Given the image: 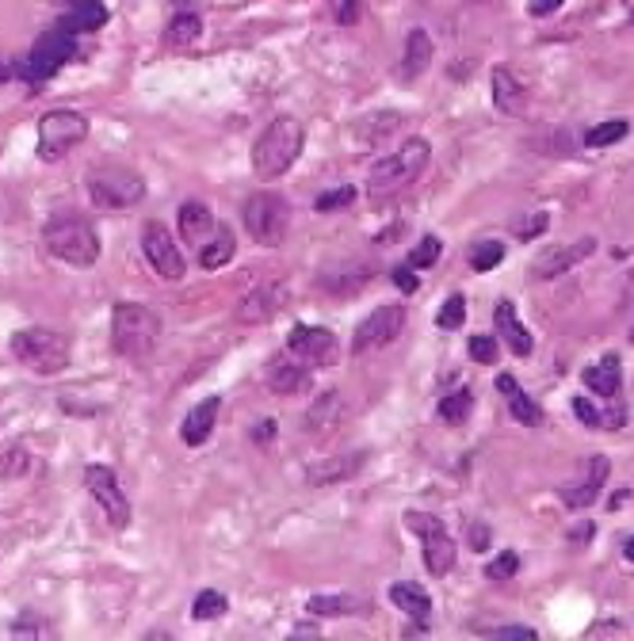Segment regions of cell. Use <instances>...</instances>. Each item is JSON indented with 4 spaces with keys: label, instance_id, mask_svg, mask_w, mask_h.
Here are the masks:
<instances>
[{
    "label": "cell",
    "instance_id": "cell-8",
    "mask_svg": "<svg viewBox=\"0 0 634 641\" xmlns=\"http://www.w3.org/2000/svg\"><path fill=\"white\" fill-rule=\"evenodd\" d=\"M88 138V119L77 111H46L38 119V157L62 160L74 146Z\"/></svg>",
    "mask_w": 634,
    "mask_h": 641
},
{
    "label": "cell",
    "instance_id": "cell-49",
    "mask_svg": "<svg viewBox=\"0 0 634 641\" xmlns=\"http://www.w3.org/2000/svg\"><path fill=\"white\" fill-rule=\"evenodd\" d=\"M12 634H51V627L46 622H15Z\"/></svg>",
    "mask_w": 634,
    "mask_h": 641
},
{
    "label": "cell",
    "instance_id": "cell-14",
    "mask_svg": "<svg viewBox=\"0 0 634 641\" xmlns=\"http://www.w3.org/2000/svg\"><path fill=\"white\" fill-rule=\"evenodd\" d=\"M287 351H291L299 363L307 367H333L341 359V344L329 328H314V325H294V333L287 336Z\"/></svg>",
    "mask_w": 634,
    "mask_h": 641
},
{
    "label": "cell",
    "instance_id": "cell-47",
    "mask_svg": "<svg viewBox=\"0 0 634 641\" xmlns=\"http://www.w3.org/2000/svg\"><path fill=\"white\" fill-rule=\"evenodd\" d=\"M561 4H566V0H532V4H527V12H532V15H550V12H558Z\"/></svg>",
    "mask_w": 634,
    "mask_h": 641
},
{
    "label": "cell",
    "instance_id": "cell-42",
    "mask_svg": "<svg viewBox=\"0 0 634 641\" xmlns=\"http://www.w3.org/2000/svg\"><path fill=\"white\" fill-rule=\"evenodd\" d=\"M321 4L333 12V20L336 23H344V27H352V23L359 20V4L356 0H321Z\"/></svg>",
    "mask_w": 634,
    "mask_h": 641
},
{
    "label": "cell",
    "instance_id": "cell-2",
    "mask_svg": "<svg viewBox=\"0 0 634 641\" xmlns=\"http://www.w3.org/2000/svg\"><path fill=\"white\" fill-rule=\"evenodd\" d=\"M43 245L54 260L69 263V268H92L100 260V237H96L92 222L80 214H54L43 226Z\"/></svg>",
    "mask_w": 634,
    "mask_h": 641
},
{
    "label": "cell",
    "instance_id": "cell-45",
    "mask_svg": "<svg viewBox=\"0 0 634 641\" xmlns=\"http://www.w3.org/2000/svg\"><path fill=\"white\" fill-rule=\"evenodd\" d=\"M550 226V218H547V214H535V218H524V222H520V226H516V234L520 237H524V240H532V237H540L543 234V229H547Z\"/></svg>",
    "mask_w": 634,
    "mask_h": 641
},
{
    "label": "cell",
    "instance_id": "cell-51",
    "mask_svg": "<svg viewBox=\"0 0 634 641\" xmlns=\"http://www.w3.org/2000/svg\"><path fill=\"white\" fill-rule=\"evenodd\" d=\"M4 80H12V66H8V61L0 58V85H4Z\"/></svg>",
    "mask_w": 634,
    "mask_h": 641
},
{
    "label": "cell",
    "instance_id": "cell-23",
    "mask_svg": "<svg viewBox=\"0 0 634 641\" xmlns=\"http://www.w3.org/2000/svg\"><path fill=\"white\" fill-rule=\"evenodd\" d=\"M497 394L509 401L512 416H516L520 424H543V408L524 394V386H520L512 374H497Z\"/></svg>",
    "mask_w": 634,
    "mask_h": 641
},
{
    "label": "cell",
    "instance_id": "cell-29",
    "mask_svg": "<svg viewBox=\"0 0 634 641\" xmlns=\"http://www.w3.org/2000/svg\"><path fill=\"white\" fill-rule=\"evenodd\" d=\"M307 611L318 615V619H341V615H367V604L356 596H314Z\"/></svg>",
    "mask_w": 634,
    "mask_h": 641
},
{
    "label": "cell",
    "instance_id": "cell-36",
    "mask_svg": "<svg viewBox=\"0 0 634 641\" xmlns=\"http://www.w3.org/2000/svg\"><path fill=\"white\" fill-rule=\"evenodd\" d=\"M501 260H504V245H501V240H481L475 252H470V268H475V271H493Z\"/></svg>",
    "mask_w": 634,
    "mask_h": 641
},
{
    "label": "cell",
    "instance_id": "cell-15",
    "mask_svg": "<svg viewBox=\"0 0 634 641\" xmlns=\"http://www.w3.org/2000/svg\"><path fill=\"white\" fill-rule=\"evenodd\" d=\"M608 470H612V462H608L604 454H592V459H585L581 477L569 481V485H561V488H558L561 501H566L569 508H589V504L600 496V488H604Z\"/></svg>",
    "mask_w": 634,
    "mask_h": 641
},
{
    "label": "cell",
    "instance_id": "cell-1",
    "mask_svg": "<svg viewBox=\"0 0 634 641\" xmlns=\"http://www.w3.org/2000/svg\"><path fill=\"white\" fill-rule=\"evenodd\" d=\"M424 168H429V142L409 138L394 157L379 160V165L371 168V176H367V199H371L375 206L390 203V199L421 180Z\"/></svg>",
    "mask_w": 634,
    "mask_h": 641
},
{
    "label": "cell",
    "instance_id": "cell-21",
    "mask_svg": "<svg viewBox=\"0 0 634 641\" xmlns=\"http://www.w3.org/2000/svg\"><path fill=\"white\" fill-rule=\"evenodd\" d=\"M493 320H497V333H501V340L509 344L516 356H532V348H535V340H532V333H527L524 325H520V317H516V306H512L509 299H501L497 302V310H493Z\"/></svg>",
    "mask_w": 634,
    "mask_h": 641
},
{
    "label": "cell",
    "instance_id": "cell-38",
    "mask_svg": "<svg viewBox=\"0 0 634 641\" xmlns=\"http://www.w3.org/2000/svg\"><path fill=\"white\" fill-rule=\"evenodd\" d=\"M516 569H520L516 550H504L501 558H493L486 565V576H489V581H512V576H516Z\"/></svg>",
    "mask_w": 634,
    "mask_h": 641
},
{
    "label": "cell",
    "instance_id": "cell-32",
    "mask_svg": "<svg viewBox=\"0 0 634 641\" xmlns=\"http://www.w3.org/2000/svg\"><path fill=\"white\" fill-rule=\"evenodd\" d=\"M108 23V8L100 4V0H85V4H74V12L62 20V27L66 31H96V27H103Z\"/></svg>",
    "mask_w": 634,
    "mask_h": 641
},
{
    "label": "cell",
    "instance_id": "cell-7",
    "mask_svg": "<svg viewBox=\"0 0 634 641\" xmlns=\"http://www.w3.org/2000/svg\"><path fill=\"white\" fill-rule=\"evenodd\" d=\"M241 218H245V229L256 245L276 248L283 245L287 229H291V203L276 195V191H256L245 203V211H241Z\"/></svg>",
    "mask_w": 634,
    "mask_h": 641
},
{
    "label": "cell",
    "instance_id": "cell-52",
    "mask_svg": "<svg viewBox=\"0 0 634 641\" xmlns=\"http://www.w3.org/2000/svg\"><path fill=\"white\" fill-rule=\"evenodd\" d=\"M176 4V12H191V8H196V0H173Z\"/></svg>",
    "mask_w": 634,
    "mask_h": 641
},
{
    "label": "cell",
    "instance_id": "cell-20",
    "mask_svg": "<svg viewBox=\"0 0 634 641\" xmlns=\"http://www.w3.org/2000/svg\"><path fill=\"white\" fill-rule=\"evenodd\" d=\"M219 413H222V397H207L199 401L196 408L188 413V420H183V443L188 447H203L207 439H211L214 424H219Z\"/></svg>",
    "mask_w": 634,
    "mask_h": 641
},
{
    "label": "cell",
    "instance_id": "cell-5",
    "mask_svg": "<svg viewBox=\"0 0 634 641\" xmlns=\"http://www.w3.org/2000/svg\"><path fill=\"white\" fill-rule=\"evenodd\" d=\"M160 340V317L142 302H119L111 314V344L123 359H146Z\"/></svg>",
    "mask_w": 634,
    "mask_h": 641
},
{
    "label": "cell",
    "instance_id": "cell-25",
    "mask_svg": "<svg viewBox=\"0 0 634 641\" xmlns=\"http://www.w3.org/2000/svg\"><path fill=\"white\" fill-rule=\"evenodd\" d=\"M176 218H180V237L188 240V245H203V237L214 229L211 206H207V203H196V199H191V203H183Z\"/></svg>",
    "mask_w": 634,
    "mask_h": 641
},
{
    "label": "cell",
    "instance_id": "cell-33",
    "mask_svg": "<svg viewBox=\"0 0 634 641\" xmlns=\"http://www.w3.org/2000/svg\"><path fill=\"white\" fill-rule=\"evenodd\" d=\"M470 408H475V394H470V390H455L452 397L440 401V420L452 424V428H459V424L470 416Z\"/></svg>",
    "mask_w": 634,
    "mask_h": 641
},
{
    "label": "cell",
    "instance_id": "cell-16",
    "mask_svg": "<svg viewBox=\"0 0 634 641\" xmlns=\"http://www.w3.org/2000/svg\"><path fill=\"white\" fill-rule=\"evenodd\" d=\"M287 306V286L283 283H260L256 291H248L237 306L241 325H264Z\"/></svg>",
    "mask_w": 634,
    "mask_h": 641
},
{
    "label": "cell",
    "instance_id": "cell-22",
    "mask_svg": "<svg viewBox=\"0 0 634 641\" xmlns=\"http://www.w3.org/2000/svg\"><path fill=\"white\" fill-rule=\"evenodd\" d=\"M359 466H364V454H341V459H321L318 466L307 470V481H310V485H318V488L341 485V481H348Z\"/></svg>",
    "mask_w": 634,
    "mask_h": 641
},
{
    "label": "cell",
    "instance_id": "cell-34",
    "mask_svg": "<svg viewBox=\"0 0 634 641\" xmlns=\"http://www.w3.org/2000/svg\"><path fill=\"white\" fill-rule=\"evenodd\" d=\"M627 134H631V123H627V119H608V123L592 126L589 138H585V146H589V149H604V146H612V142L627 138Z\"/></svg>",
    "mask_w": 634,
    "mask_h": 641
},
{
    "label": "cell",
    "instance_id": "cell-37",
    "mask_svg": "<svg viewBox=\"0 0 634 641\" xmlns=\"http://www.w3.org/2000/svg\"><path fill=\"white\" fill-rule=\"evenodd\" d=\"M440 248H444V245H440V237H421V245H416L413 248V252H409V268H432V263H436L440 260Z\"/></svg>",
    "mask_w": 634,
    "mask_h": 641
},
{
    "label": "cell",
    "instance_id": "cell-41",
    "mask_svg": "<svg viewBox=\"0 0 634 641\" xmlns=\"http://www.w3.org/2000/svg\"><path fill=\"white\" fill-rule=\"evenodd\" d=\"M470 359H475V363H481V367H489L497 359V340L493 336H470Z\"/></svg>",
    "mask_w": 634,
    "mask_h": 641
},
{
    "label": "cell",
    "instance_id": "cell-46",
    "mask_svg": "<svg viewBox=\"0 0 634 641\" xmlns=\"http://www.w3.org/2000/svg\"><path fill=\"white\" fill-rule=\"evenodd\" d=\"M394 286H398V291H405V294H413L416 286H421V283H416V275H413V268H409V263H398V268H394Z\"/></svg>",
    "mask_w": 634,
    "mask_h": 641
},
{
    "label": "cell",
    "instance_id": "cell-43",
    "mask_svg": "<svg viewBox=\"0 0 634 641\" xmlns=\"http://www.w3.org/2000/svg\"><path fill=\"white\" fill-rule=\"evenodd\" d=\"M352 199H356V191L352 188H336V191H325V195H318V211H336V206H348Z\"/></svg>",
    "mask_w": 634,
    "mask_h": 641
},
{
    "label": "cell",
    "instance_id": "cell-31",
    "mask_svg": "<svg viewBox=\"0 0 634 641\" xmlns=\"http://www.w3.org/2000/svg\"><path fill=\"white\" fill-rule=\"evenodd\" d=\"M234 252H237L234 234H230V229H219V234L211 237V245H199V263H203L207 271H219L234 260Z\"/></svg>",
    "mask_w": 634,
    "mask_h": 641
},
{
    "label": "cell",
    "instance_id": "cell-40",
    "mask_svg": "<svg viewBox=\"0 0 634 641\" xmlns=\"http://www.w3.org/2000/svg\"><path fill=\"white\" fill-rule=\"evenodd\" d=\"M23 470H27V451L23 447H8V451H0V477H20Z\"/></svg>",
    "mask_w": 634,
    "mask_h": 641
},
{
    "label": "cell",
    "instance_id": "cell-35",
    "mask_svg": "<svg viewBox=\"0 0 634 641\" xmlns=\"http://www.w3.org/2000/svg\"><path fill=\"white\" fill-rule=\"evenodd\" d=\"M222 611H226V596H222V592H214V588L199 592L196 604H191V615H196V619H203V622L219 619Z\"/></svg>",
    "mask_w": 634,
    "mask_h": 641
},
{
    "label": "cell",
    "instance_id": "cell-50",
    "mask_svg": "<svg viewBox=\"0 0 634 641\" xmlns=\"http://www.w3.org/2000/svg\"><path fill=\"white\" fill-rule=\"evenodd\" d=\"M271 436H276V420H264L260 431H253V439H260V443H268Z\"/></svg>",
    "mask_w": 634,
    "mask_h": 641
},
{
    "label": "cell",
    "instance_id": "cell-39",
    "mask_svg": "<svg viewBox=\"0 0 634 641\" xmlns=\"http://www.w3.org/2000/svg\"><path fill=\"white\" fill-rule=\"evenodd\" d=\"M463 317H467V299H463V294H452V299L444 302V310H440L436 325L440 328H459Z\"/></svg>",
    "mask_w": 634,
    "mask_h": 641
},
{
    "label": "cell",
    "instance_id": "cell-26",
    "mask_svg": "<svg viewBox=\"0 0 634 641\" xmlns=\"http://www.w3.org/2000/svg\"><path fill=\"white\" fill-rule=\"evenodd\" d=\"M581 379H585V386H589L592 394L615 401V394H620V382H623L620 379V356H604L597 367H589Z\"/></svg>",
    "mask_w": 634,
    "mask_h": 641
},
{
    "label": "cell",
    "instance_id": "cell-53",
    "mask_svg": "<svg viewBox=\"0 0 634 641\" xmlns=\"http://www.w3.org/2000/svg\"><path fill=\"white\" fill-rule=\"evenodd\" d=\"M623 558H627V561H634V535H631L627 542H623Z\"/></svg>",
    "mask_w": 634,
    "mask_h": 641
},
{
    "label": "cell",
    "instance_id": "cell-27",
    "mask_svg": "<svg viewBox=\"0 0 634 641\" xmlns=\"http://www.w3.org/2000/svg\"><path fill=\"white\" fill-rule=\"evenodd\" d=\"M493 100L504 115H524L527 108V92L520 88V80L509 74V69H497L493 74Z\"/></svg>",
    "mask_w": 634,
    "mask_h": 641
},
{
    "label": "cell",
    "instance_id": "cell-17",
    "mask_svg": "<svg viewBox=\"0 0 634 641\" xmlns=\"http://www.w3.org/2000/svg\"><path fill=\"white\" fill-rule=\"evenodd\" d=\"M592 248H597V237H581V240H574V245L547 248V252H543L540 260L532 263V275H535V279L566 275V271L574 268V263H581L585 256H592Z\"/></svg>",
    "mask_w": 634,
    "mask_h": 641
},
{
    "label": "cell",
    "instance_id": "cell-44",
    "mask_svg": "<svg viewBox=\"0 0 634 641\" xmlns=\"http://www.w3.org/2000/svg\"><path fill=\"white\" fill-rule=\"evenodd\" d=\"M574 413H577V420H581L585 428H604V416H600L597 405H589V397H577L574 401Z\"/></svg>",
    "mask_w": 634,
    "mask_h": 641
},
{
    "label": "cell",
    "instance_id": "cell-10",
    "mask_svg": "<svg viewBox=\"0 0 634 641\" xmlns=\"http://www.w3.org/2000/svg\"><path fill=\"white\" fill-rule=\"evenodd\" d=\"M401 328H405V306H379L352 333V356H371V351L387 348L401 336Z\"/></svg>",
    "mask_w": 634,
    "mask_h": 641
},
{
    "label": "cell",
    "instance_id": "cell-6",
    "mask_svg": "<svg viewBox=\"0 0 634 641\" xmlns=\"http://www.w3.org/2000/svg\"><path fill=\"white\" fill-rule=\"evenodd\" d=\"M12 356L35 374H62L69 367V336L58 328H20L12 333Z\"/></svg>",
    "mask_w": 634,
    "mask_h": 641
},
{
    "label": "cell",
    "instance_id": "cell-48",
    "mask_svg": "<svg viewBox=\"0 0 634 641\" xmlns=\"http://www.w3.org/2000/svg\"><path fill=\"white\" fill-rule=\"evenodd\" d=\"M497 638H524V641H535V630L532 627H501Z\"/></svg>",
    "mask_w": 634,
    "mask_h": 641
},
{
    "label": "cell",
    "instance_id": "cell-11",
    "mask_svg": "<svg viewBox=\"0 0 634 641\" xmlns=\"http://www.w3.org/2000/svg\"><path fill=\"white\" fill-rule=\"evenodd\" d=\"M74 50H77L74 31H66L58 23V27L46 31V35L35 43V50H31V58H27V66H23V74H27V80H35V85H38V80H51L62 66H66L69 58H74Z\"/></svg>",
    "mask_w": 634,
    "mask_h": 641
},
{
    "label": "cell",
    "instance_id": "cell-18",
    "mask_svg": "<svg viewBox=\"0 0 634 641\" xmlns=\"http://www.w3.org/2000/svg\"><path fill=\"white\" fill-rule=\"evenodd\" d=\"M268 386L276 390V394H287V397H294V394H307L310 390V367L307 363H299V359H287V356H276L268 363Z\"/></svg>",
    "mask_w": 634,
    "mask_h": 641
},
{
    "label": "cell",
    "instance_id": "cell-13",
    "mask_svg": "<svg viewBox=\"0 0 634 641\" xmlns=\"http://www.w3.org/2000/svg\"><path fill=\"white\" fill-rule=\"evenodd\" d=\"M142 252H146L149 268H154L165 283H180L183 271H188L183 268V256H180V248H176L173 234H168L160 222H146V229H142Z\"/></svg>",
    "mask_w": 634,
    "mask_h": 641
},
{
    "label": "cell",
    "instance_id": "cell-19",
    "mask_svg": "<svg viewBox=\"0 0 634 641\" xmlns=\"http://www.w3.org/2000/svg\"><path fill=\"white\" fill-rule=\"evenodd\" d=\"M341 420H344V401H341L336 390L321 394L314 405L307 408V431H310V436H318V439L333 436V431L341 428Z\"/></svg>",
    "mask_w": 634,
    "mask_h": 641
},
{
    "label": "cell",
    "instance_id": "cell-3",
    "mask_svg": "<svg viewBox=\"0 0 634 641\" xmlns=\"http://www.w3.org/2000/svg\"><path fill=\"white\" fill-rule=\"evenodd\" d=\"M302 138H307V134H302L299 119H291V115L271 119L253 146V172L260 176V180H276V176H283L287 168L299 160Z\"/></svg>",
    "mask_w": 634,
    "mask_h": 641
},
{
    "label": "cell",
    "instance_id": "cell-30",
    "mask_svg": "<svg viewBox=\"0 0 634 641\" xmlns=\"http://www.w3.org/2000/svg\"><path fill=\"white\" fill-rule=\"evenodd\" d=\"M199 35H203V20H199L196 12H176L173 23L165 27V46H176V50H183V46L199 43Z\"/></svg>",
    "mask_w": 634,
    "mask_h": 641
},
{
    "label": "cell",
    "instance_id": "cell-4",
    "mask_svg": "<svg viewBox=\"0 0 634 641\" xmlns=\"http://www.w3.org/2000/svg\"><path fill=\"white\" fill-rule=\"evenodd\" d=\"M85 188L96 211H131V206H138L146 199V180L134 168L115 165V160L88 168Z\"/></svg>",
    "mask_w": 634,
    "mask_h": 641
},
{
    "label": "cell",
    "instance_id": "cell-9",
    "mask_svg": "<svg viewBox=\"0 0 634 641\" xmlns=\"http://www.w3.org/2000/svg\"><path fill=\"white\" fill-rule=\"evenodd\" d=\"M405 527L413 535H421V547H424V569L432 576H447L455 569V542L447 535V527L440 524L436 516L429 511H405Z\"/></svg>",
    "mask_w": 634,
    "mask_h": 641
},
{
    "label": "cell",
    "instance_id": "cell-12",
    "mask_svg": "<svg viewBox=\"0 0 634 641\" xmlns=\"http://www.w3.org/2000/svg\"><path fill=\"white\" fill-rule=\"evenodd\" d=\"M85 488L92 493V501L103 508V519H108L115 531H123L131 524V501L126 493L119 488V477L111 466H88L85 470Z\"/></svg>",
    "mask_w": 634,
    "mask_h": 641
},
{
    "label": "cell",
    "instance_id": "cell-28",
    "mask_svg": "<svg viewBox=\"0 0 634 641\" xmlns=\"http://www.w3.org/2000/svg\"><path fill=\"white\" fill-rule=\"evenodd\" d=\"M390 604H394L398 611H405L409 619H416V622H424L432 615V599L424 596L416 584H394V588H390Z\"/></svg>",
    "mask_w": 634,
    "mask_h": 641
},
{
    "label": "cell",
    "instance_id": "cell-24",
    "mask_svg": "<svg viewBox=\"0 0 634 641\" xmlns=\"http://www.w3.org/2000/svg\"><path fill=\"white\" fill-rule=\"evenodd\" d=\"M432 38H429V31L424 27H413L409 31V38H405V58H401V77H421L424 69L432 66Z\"/></svg>",
    "mask_w": 634,
    "mask_h": 641
}]
</instances>
